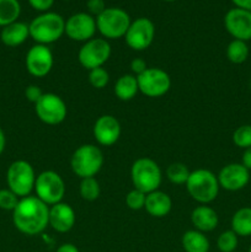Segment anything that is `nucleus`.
<instances>
[{
    "label": "nucleus",
    "mask_w": 251,
    "mask_h": 252,
    "mask_svg": "<svg viewBox=\"0 0 251 252\" xmlns=\"http://www.w3.org/2000/svg\"><path fill=\"white\" fill-rule=\"evenodd\" d=\"M89 83L94 89L101 90L110 83V74L103 66L89 70Z\"/></svg>",
    "instance_id": "31"
},
{
    "label": "nucleus",
    "mask_w": 251,
    "mask_h": 252,
    "mask_svg": "<svg viewBox=\"0 0 251 252\" xmlns=\"http://www.w3.org/2000/svg\"><path fill=\"white\" fill-rule=\"evenodd\" d=\"M5 145H6V137H5V132L2 130V128L0 127V155L4 153Z\"/></svg>",
    "instance_id": "41"
},
{
    "label": "nucleus",
    "mask_w": 251,
    "mask_h": 252,
    "mask_svg": "<svg viewBox=\"0 0 251 252\" xmlns=\"http://www.w3.org/2000/svg\"><path fill=\"white\" fill-rule=\"evenodd\" d=\"M21 14L19 0H0V27H5L17 21Z\"/></svg>",
    "instance_id": "25"
},
{
    "label": "nucleus",
    "mask_w": 251,
    "mask_h": 252,
    "mask_svg": "<svg viewBox=\"0 0 251 252\" xmlns=\"http://www.w3.org/2000/svg\"><path fill=\"white\" fill-rule=\"evenodd\" d=\"M29 29L30 37L37 44L48 46V44L61 39V37L64 34L65 20L57 12H42L30 22Z\"/></svg>",
    "instance_id": "2"
},
{
    "label": "nucleus",
    "mask_w": 251,
    "mask_h": 252,
    "mask_svg": "<svg viewBox=\"0 0 251 252\" xmlns=\"http://www.w3.org/2000/svg\"><path fill=\"white\" fill-rule=\"evenodd\" d=\"M12 223L25 235H38L49 225V206L36 196L20 198L16 208L12 211Z\"/></svg>",
    "instance_id": "1"
},
{
    "label": "nucleus",
    "mask_w": 251,
    "mask_h": 252,
    "mask_svg": "<svg viewBox=\"0 0 251 252\" xmlns=\"http://www.w3.org/2000/svg\"><path fill=\"white\" fill-rule=\"evenodd\" d=\"M191 171L182 162H172L166 169V177L174 185H186Z\"/></svg>",
    "instance_id": "28"
},
{
    "label": "nucleus",
    "mask_w": 251,
    "mask_h": 252,
    "mask_svg": "<svg viewBox=\"0 0 251 252\" xmlns=\"http://www.w3.org/2000/svg\"><path fill=\"white\" fill-rule=\"evenodd\" d=\"M164 1H175V0H164Z\"/></svg>",
    "instance_id": "42"
},
{
    "label": "nucleus",
    "mask_w": 251,
    "mask_h": 252,
    "mask_svg": "<svg viewBox=\"0 0 251 252\" xmlns=\"http://www.w3.org/2000/svg\"><path fill=\"white\" fill-rule=\"evenodd\" d=\"M231 230L241 238L251 236V207L238 209L231 217Z\"/></svg>",
    "instance_id": "24"
},
{
    "label": "nucleus",
    "mask_w": 251,
    "mask_h": 252,
    "mask_svg": "<svg viewBox=\"0 0 251 252\" xmlns=\"http://www.w3.org/2000/svg\"><path fill=\"white\" fill-rule=\"evenodd\" d=\"M20 198L9 189H0V209L12 212L16 208Z\"/></svg>",
    "instance_id": "33"
},
{
    "label": "nucleus",
    "mask_w": 251,
    "mask_h": 252,
    "mask_svg": "<svg viewBox=\"0 0 251 252\" xmlns=\"http://www.w3.org/2000/svg\"><path fill=\"white\" fill-rule=\"evenodd\" d=\"M111 53L112 48L107 39L94 37L80 47L78 52V61L84 69L93 70L103 66V64L110 59Z\"/></svg>",
    "instance_id": "9"
},
{
    "label": "nucleus",
    "mask_w": 251,
    "mask_h": 252,
    "mask_svg": "<svg viewBox=\"0 0 251 252\" xmlns=\"http://www.w3.org/2000/svg\"><path fill=\"white\" fill-rule=\"evenodd\" d=\"M56 252H80L78 248L75 245L70 243H66V244H62L58 249H57Z\"/></svg>",
    "instance_id": "39"
},
{
    "label": "nucleus",
    "mask_w": 251,
    "mask_h": 252,
    "mask_svg": "<svg viewBox=\"0 0 251 252\" xmlns=\"http://www.w3.org/2000/svg\"><path fill=\"white\" fill-rule=\"evenodd\" d=\"M33 191L36 192L37 198L51 207L63 202L66 191L65 182L58 172L46 170L37 175Z\"/></svg>",
    "instance_id": "8"
},
{
    "label": "nucleus",
    "mask_w": 251,
    "mask_h": 252,
    "mask_svg": "<svg viewBox=\"0 0 251 252\" xmlns=\"http://www.w3.org/2000/svg\"><path fill=\"white\" fill-rule=\"evenodd\" d=\"M155 38V25L148 17H138L130 22L125 39L127 46L135 52L149 48Z\"/></svg>",
    "instance_id": "12"
},
{
    "label": "nucleus",
    "mask_w": 251,
    "mask_h": 252,
    "mask_svg": "<svg viewBox=\"0 0 251 252\" xmlns=\"http://www.w3.org/2000/svg\"><path fill=\"white\" fill-rule=\"evenodd\" d=\"M250 49H249L248 42L240 41V39H233L229 42L226 47V58L233 64H243L248 61Z\"/></svg>",
    "instance_id": "26"
},
{
    "label": "nucleus",
    "mask_w": 251,
    "mask_h": 252,
    "mask_svg": "<svg viewBox=\"0 0 251 252\" xmlns=\"http://www.w3.org/2000/svg\"><path fill=\"white\" fill-rule=\"evenodd\" d=\"M76 214L73 207L68 203H57L49 207V226L57 233H68L74 228Z\"/></svg>",
    "instance_id": "18"
},
{
    "label": "nucleus",
    "mask_w": 251,
    "mask_h": 252,
    "mask_svg": "<svg viewBox=\"0 0 251 252\" xmlns=\"http://www.w3.org/2000/svg\"><path fill=\"white\" fill-rule=\"evenodd\" d=\"M241 164L251 171V148H248V149L244 150L243 158H241Z\"/></svg>",
    "instance_id": "38"
},
{
    "label": "nucleus",
    "mask_w": 251,
    "mask_h": 252,
    "mask_svg": "<svg viewBox=\"0 0 251 252\" xmlns=\"http://www.w3.org/2000/svg\"><path fill=\"white\" fill-rule=\"evenodd\" d=\"M86 7H88L89 14L93 15L94 17H96L106 9V5L103 0H88Z\"/></svg>",
    "instance_id": "35"
},
{
    "label": "nucleus",
    "mask_w": 251,
    "mask_h": 252,
    "mask_svg": "<svg viewBox=\"0 0 251 252\" xmlns=\"http://www.w3.org/2000/svg\"><path fill=\"white\" fill-rule=\"evenodd\" d=\"M103 162L102 150L95 144L80 145L70 158L71 171L80 179L95 177L102 169Z\"/></svg>",
    "instance_id": "4"
},
{
    "label": "nucleus",
    "mask_w": 251,
    "mask_h": 252,
    "mask_svg": "<svg viewBox=\"0 0 251 252\" xmlns=\"http://www.w3.org/2000/svg\"><path fill=\"white\" fill-rule=\"evenodd\" d=\"M181 245L185 252H208L211 244L206 234L192 229L187 230L181 238Z\"/></svg>",
    "instance_id": "23"
},
{
    "label": "nucleus",
    "mask_w": 251,
    "mask_h": 252,
    "mask_svg": "<svg viewBox=\"0 0 251 252\" xmlns=\"http://www.w3.org/2000/svg\"><path fill=\"white\" fill-rule=\"evenodd\" d=\"M148 69V64L144 59L142 58H134L130 62V70H132L133 75L138 76L142 73H144Z\"/></svg>",
    "instance_id": "36"
},
{
    "label": "nucleus",
    "mask_w": 251,
    "mask_h": 252,
    "mask_svg": "<svg viewBox=\"0 0 251 252\" xmlns=\"http://www.w3.org/2000/svg\"><path fill=\"white\" fill-rule=\"evenodd\" d=\"M121 133L122 128L120 121L112 115L100 116L93 127L94 138L101 147H112L118 142Z\"/></svg>",
    "instance_id": "17"
},
{
    "label": "nucleus",
    "mask_w": 251,
    "mask_h": 252,
    "mask_svg": "<svg viewBox=\"0 0 251 252\" xmlns=\"http://www.w3.org/2000/svg\"><path fill=\"white\" fill-rule=\"evenodd\" d=\"M186 189L189 197L197 203L209 204L217 199L220 186L214 172L207 169H197L189 174Z\"/></svg>",
    "instance_id": "3"
},
{
    "label": "nucleus",
    "mask_w": 251,
    "mask_h": 252,
    "mask_svg": "<svg viewBox=\"0 0 251 252\" xmlns=\"http://www.w3.org/2000/svg\"><path fill=\"white\" fill-rule=\"evenodd\" d=\"M144 209L153 218H164L172 209L171 197L160 189L148 193Z\"/></svg>",
    "instance_id": "20"
},
{
    "label": "nucleus",
    "mask_w": 251,
    "mask_h": 252,
    "mask_svg": "<svg viewBox=\"0 0 251 252\" xmlns=\"http://www.w3.org/2000/svg\"><path fill=\"white\" fill-rule=\"evenodd\" d=\"M96 31V17L89 12H76L65 20L64 34H66L71 41L85 43L89 39L94 38Z\"/></svg>",
    "instance_id": "14"
},
{
    "label": "nucleus",
    "mask_w": 251,
    "mask_h": 252,
    "mask_svg": "<svg viewBox=\"0 0 251 252\" xmlns=\"http://www.w3.org/2000/svg\"><path fill=\"white\" fill-rule=\"evenodd\" d=\"M233 143L240 149L251 148V125H243L233 133Z\"/></svg>",
    "instance_id": "30"
},
{
    "label": "nucleus",
    "mask_w": 251,
    "mask_h": 252,
    "mask_svg": "<svg viewBox=\"0 0 251 252\" xmlns=\"http://www.w3.org/2000/svg\"><path fill=\"white\" fill-rule=\"evenodd\" d=\"M34 112L41 122L48 126H57L66 118L68 107L61 96L53 93H44L38 102L34 103Z\"/></svg>",
    "instance_id": "10"
},
{
    "label": "nucleus",
    "mask_w": 251,
    "mask_h": 252,
    "mask_svg": "<svg viewBox=\"0 0 251 252\" xmlns=\"http://www.w3.org/2000/svg\"><path fill=\"white\" fill-rule=\"evenodd\" d=\"M133 187L145 194L157 191L162 182V171L159 164L150 158H139L130 167Z\"/></svg>",
    "instance_id": "5"
},
{
    "label": "nucleus",
    "mask_w": 251,
    "mask_h": 252,
    "mask_svg": "<svg viewBox=\"0 0 251 252\" xmlns=\"http://www.w3.org/2000/svg\"><path fill=\"white\" fill-rule=\"evenodd\" d=\"M248 252H251V245H250V248H249V251Z\"/></svg>",
    "instance_id": "43"
},
{
    "label": "nucleus",
    "mask_w": 251,
    "mask_h": 252,
    "mask_svg": "<svg viewBox=\"0 0 251 252\" xmlns=\"http://www.w3.org/2000/svg\"><path fill=\"white\" fill-rule=\"evenodd\" d=\"M29 2L37 11L47 12L54 4V0H29Z\"/></svg>",
    "instance_id": "37"
},
{
    "label": "nucleus",
    "mask_w": 251,
    "mask_h": 252,
    "mask_svg": "<svg viewBox=\"0 0 251 252\" xmlns=\"http://www.w3.org/2000/svg\"><path fill=\"white\" fill-rule=\"evenodd\" d=\"M191 223L194 229L202 233H209L213 231L219 224L218 213L214 211L208 204H199L198 207L192 211Z\"/></svg>",
    "instance_id": "19"
},
{
    "label": "nucleus",
    "mask_w": 251,
    "mask_h": 252,
    "mask_svg": "<svg viewBox=\"0 0 251 252\" xmlns=\"http://www.w3.org/2000/svg\"><path fill=\"white\" fill-rule=\"evenodd\" d=\"M217 177L220 189L236 192L248 186L250 182V171L241 162H231L221 167Z\"/></svg>",
    "instance_id": "16"
},
{
    "label": "nucleus",
    "mask_w": 251,
    "mask_h": 252,
    "mask_svg": "<svg viewBox=\"0 0 251 252\" xmlns=\"http://www.w3.org/2000/svg\"><path fill=\"white\" fill-rule=\"evenodd\" d=\"M145 198H147V194L144 192L133 189L126 196V204L132 211H140V209H144Z\"/></svg>",
    "instance_id": "32"
},
{
    "label": "nucleus",
    "mask_w": 251,
    "mask_h": 252,
    "mask_svg": "<svg viewBox=\"0 0 251 252\" xmlns=\"http://www.w3.org/2000/svg\"><path fill=\"white\" fill-rule=\"evenodd\" d=\"M235 7L251 11V0H231Z\"/></svg>",
    "instance_id": "40"
},
{
    "label": "nucleus",
    "mask_w": 251,
    "mask_h": 252,
    "mask_svg": "<svg viewBox=\"0 0 251 252\" xmlns=\"http://www.w3.org/2000/svg\"><path fill=\"white\" fill-rule=\"evenodd\" d=\"M132 22L129 14L121 7H106L96 16V27L102 38L118 39L126 36Z\"/></svg>",
    "instance_id": "6"
},
{
    "label": "nucleus",
    "mask_w": 251,
    "mask_h": 252,
    "mask_svg": "<svg viewBox=\"0 0 251 252\" xmlns=\"http://www.w3.org/2000/svg\"><path fill=\"white\" fill-rule=\"evenodd\" d=\"M30 37V29L26 22L15 21L2 27L0 39L7 47H19Z\"/></svg>",
    "instance_id": "21"
},
{
    "label": "nucleus",
    "mask_w": 251,
    "mask_h": 252,
    "mask_svg": "<svg viewBox=\"0 0 251 252\" xmlns=\"http://www.w3.org/2000/svg\"><path fill=\"white\" fill-rule=\"evenodd\" d=\"M115 95L121 101H130L139 93L137 76L133 74H123L115 84Z\"/></svg>",
    "instance_id": "22"
},
{
    "label": "nucleus",
    "mask_w": 251,
    "mask_h": 252,
    "mask_svg": "<svg viewBox=\"0 0 251 252\" xmlns=\"http://www.w3.org/2000/svg\"><path fill=\"white\" fill-rule=\"evenodd\" d=\"M25 65L30 75L34 78H44L51 73L54 65L53 52L48 46L36 43L26 53Z\"/></svg>",
    "instance_id": "13"
},
{
    "label": "nucleus",
    "mask_w": 251,
    "mask_h": 252,
    "mask_svg": "<svg viewBox=\"0 0 251 252\" xmlns=\"http://www.w3.org/2000/svg\"><path fill=\"white\" fill-rule=\"evenodd\" d=\"M79 193L84 201L94 202L100 197L101 186L95 177H88L81 179L80 186H79Z\"/></svg>",
    "instance_id": "27"
},
{
    "label": "nucleus",
    "mask_w": 251,
    "mask_h": 252,
    "mask_svg": "<svg viewBox=\"0 0 251 252\" xmlns=\"http://www.w3.org/2000/svg\"><path fill=\"white\" fill-rule=\"evenodd\" d=\"M239 245V236L233 230H225L217 239V248L220 252H235Z\"/></svg>",
    "instance_id": "29"
},
{
    "label": "nucleus",
    "mask_w": 251,
    "mask_h": 252,
    "mask_svg": "<svg viewBox=\"0 0 251 252\" xmlns=\"http://www.w3.org/2000/svg\"><path fill=\"white\" fill-rule=\"evenodd\" d=\"M224 26L234 39L248 42L251 39V11L233 7L224 16Z\"/></svg>",
    "instance_id": "15"
},
{
    "label": "nucleus",
    "mask_w": 251,
    "mask_h": 252,
    "mask_svg": "<svg viewBox=\"0 0 251 252\" xmlns=\"http://www.w3.org/2000/svg\"><path fill=\"white\" fill-rule=\"evenodd\" d=\"M37 175L33 166L26 160H15L6 171L7 189H11L19 198L31 196L34 189Z\"/></svg>",
    "instance_id": "7"
},
{
    "label": "nucleus",
    "mask_w": 251,
    "mask_h": 252,
    "mask_svg": "<svg viewBox=\"0 0 251 252\" xmlns=\"http://www.w3.org/2000/svg\"><path fill=\"white\" fill-rule=\"evenodd\" d=\"M43 91L39 86L37 85H29L26 89H25V97H26L27 101H30L31 103L38 102L39 98L43 96Z\"/></svg>",
    "instance_id": "34"
},
{
    "label": "nucleus",
    "mask_w": 251,
    "mask_h": 252,
    "mask_svg": "<svg viewBox=\"0 0 251 252\" xmlns=\"http://www.w3.org/2000/svg\"><path fill=\"white\" fill-rule=\"evenodd\" d=\"M139 93L150 98L166 95L171 89V78L161 68H148L137 76Z\"/></svg>",
    "instance_id": "11"
}]
</instances>
